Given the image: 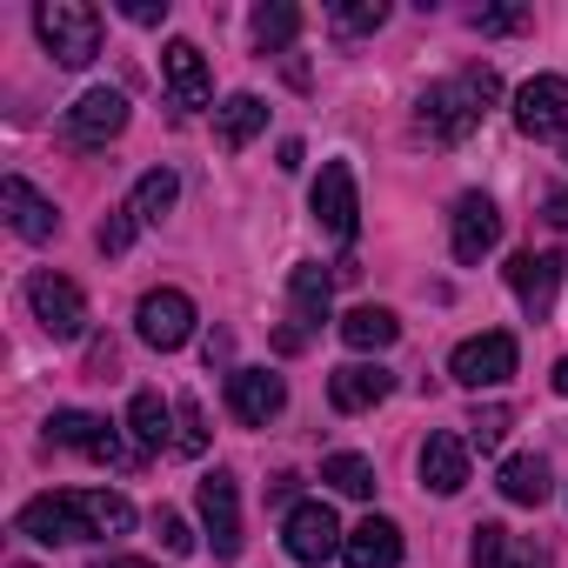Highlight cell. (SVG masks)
<instances>
[{
    "instance_id": "6da1fadb",
    "label": "cell",
    "mask_w": 568,
    "mask_h": 568,
    "mask_svg": "<svg viewBox=\"0 0 568 568\" xmlns=\"http://www.w3.org/2000/svg\"><path fill=\"white\" fill-rule=\"evenodd\" d=\"M495 94H501L495 68H468V74H455V81H435V88L415 101V128H422L428 141H442V148H455V141L475 134V121L488 114Z\"/></svg>"
},
{
    "instance_id": "7a4b0ae2",
    "label": "cell",
    "mask_w": 568,
    "mask_h": 568,
    "mask_svg": "<svg viewBox=\"0 0 568 568\" xmlns=\"http://www.w3.org/2000/svg\"><path fill=\"white\" fill-rule=\"evenodd\" d=\"M34 28H41V48L61 68H88L101 54V8H88V0H41Z\"/></svg>"
},
{
    "instance_id": "3957f363",
    "label": "cell",
    "mask_w": 568,
    "mask_h": 568,
    "mask_svg": "<svg viewBox=\"0 0 568 568\" xmlns=\"http://www.w3.org/2000/svg\"><path fill=\"white\" fill-rule=\"evenodd\" d=\"M281 541H288V555L308 561V568H322V561H335L348 548V535H342V521H335L328 501H295L288 521H281Z\"/></svg>"
},
{
    "instance_id": "277c9868",
    "label": "cell",
    "mask_w": 568,
    "mask_h": 568,
    "mask_svg": "<svg viewBox=\"0 0 568 568\" xmlns=\"http://www.w3.org/2000/svg\"><path fill=\"white\" fill-rule=\"evenodd\" d=\"M515 362H521L515 335L488 328V335H468V342H462V348L448 355V375H455L462 388H501V382L515 375Z\"/></svg>"
},
{
    "instance_id": "5b68a950",
    "label": "cell",
    "mask_w": 568,
    "mask_h": 568,
    "mask_svg": "<svg viewBox=\"0 0 568 568\" xmlns=\"http://www.w3.org/2000/svg\"><path fill=\"white\" fill-rule=\"evenodd\" d=\"M28 302H34V322H41L54 342H81V335H88V295L74 288L68 274H34V281H28Z\"/></svg>"
},
{
    "instance_id": "8992f818",
    "label": "cell",
    "mask_w": 568,
    "mask_h": 568,
    "mask_svg": "<svg viewBox=\"0 0 568 568\" xmlns=\"http://www.w3.org/2000/svg\"><path fill=\"white\" fill-rule=\"evenodd\" d=\"M308 207H315L322 234H335V241H355V227H362V194H355V168H348V161H322V174H315V194H308Z\"/></svg>"
},
{
    "instance_id": "52a82bcc",
    "label": "cell",
    "mask_w": 568,
    "mask_h": 568,
    "mask_svg": "<svg viewBox=\"0 0 568 568\" xmlns=\"http://www.w3.org/2000/svg\"><path fill=\"white\" fill-rule=\"evenodd\" d=\"M515 128L528 141H561L568 134V81L561 74H535L515 88Z\"/></svg>"
},
{
    "instance_id": "ba28073f",
    "label": "cell",
    "mask_w": 568,
    "mask_h": 568,
    "mask_svg": "<svg viewBox=\"0 0 568 568\" xmlns=\"http://www.w3.org/2000/svg\"><path fill=\"white\" fill-rule=\"evenodd\" d=\"M194 508H201V528H207V541H214V561H234L241 555V488H234V475H207L201 488H194Z\"/></svg>"
},
{
    "instance_id": "9c48e42d",
    "label": "cell",
    "mask_w": 568,
    "mask_h": 568,
    "mask_svg": "<svg viewBox=\"0 0 568 568\" xmlns=\"http://www.w3.org/2000/svg\"><path fill=\"white\" fill-rule=\"evenodd\" d=\"M134 335H141L148 348L174 355V348L194 335V302H187L181 288H154V295H141V308H134Z\"/></svg>"
},
{
    "instance_id": "30bf717a",
    "label": "cell",
    "mask_w": 568,
    "mask_h": 568,
    "mask_svg": "<svg viewBox=\"0 0 568 568\" xmlns=\"http://www.w3.org/2000/svg\"><path fill=\"white\" fill-rule=\"evenodd\" d=\"M48 448H81L88 462H108V468L128 462L121 435H114L101 415H88V408H61V415H48Z\"/></svg>"
},
{
    "instance_id": "8fae6325",
    "label": "cell",
    "mask_w": 568,
    "mask_h": 568,
    "mask_svg": "<svg viewBox=\"0 0 568 568\" xmlns=\"http://www.w3.org/2000/svg\"><path fill=\"white\" fill-rule=\"evenodd\" d=\"M121 128H128V94H121V88H88V94L68 108V141H74V148H108Z\"/></svg>"
},
{
    "instance_id": "7c38bea8",
    "label": "cell",
    "mask_w": 568,
    "mask_h": 568,
    "mask_svg": "<svg viewBox=\"0 0 568 568\" xmlns=\"http://www.w3.org/2000/svg\"><path fill=\"white\" fill-rule=\"evenodd\" d=\"M21 535H34V541H94V535H88V515H81V488L34 495V501L21 508Z\"/></svg>"
},
{
    "instance_id": "4fadbf2b",
    "label": "cell",
    "mask_w": 568,
    "mask_h": 568,
    "mask_svg": "<svg viewBox=\"0 0 568 568\" xmlns=\"http://www.w3.org/2000/svg\"><path fill=\"white\" fill-rule=\"evenodd\" d=\"M227 408H234V422L267 428L281 408H288V382L267 375V368H234V375H227Z\"/></svg>"
},
{
    "instance_id": "5bb4252c",
    "label": "cell",
    "mask_w": 568,
    "mask_h": 568,
    "mask_svg": "<svg viewBox=\"0 0 568 568\" xmlns=\"http://www.w3.org/2000/svg\"><path fill=\"white\" fill-rule=\"evenodd\" d=\"M495 241H501V214H495V201H488V194H462L455 214H448V247H455V261L475 267Z\"/></svg>"
},
{
    "instance_id": "9a60e30c",
    "label": "cell",
    "mask_w": 568,
    "mask_h": 568,
    "mask_svg": "<svg viewBox=\"0 0 568 568\" xmlns=\"http://www.w3.org/2000/svg\"><path fill=\"white\" fill-rule=\"evenodd\" d=\"M0 207H8V227H14L21 241H54V234H61V214H54V201H48L34 181H21V174H8V181H0Z\"/></svg>"
},
{
    "instance_id": "2e32d148",
    "label": "cell",
    "mask_w": 568,
    "mask_h": 568,
    "mask_svg": "<svg viewBox=\"0 0 568 568\" xmlns=\"http://www.w3.org/2000/svg\"><path fill=\"white\" fill-rule=\"evenodd\" d=\"M161 74H168V94H174V108H207L214 101V81H207V61H201V48L194 41H168V54H161Z\"/></svg>"
},
{
    "instance_id": "e0dca14e",
    "label": "cell",
    "mask_w": 568,
    "mask_h": 568,
    "mask_svg": "<svg viewBox=\"0 0 568 568\" xmlns=\"http://www.w3.org/2000/svg\"><path fill=\"white\" fill-rule=\"evenodd\" d=\"M388 388H395V375L375 368V362H348V368L328 375V402H335L342 415H368V408H382Z\"/></svg>"
},
{
    "instance_id": "ac0fdd59",
    "label": "cell",
    "mask_w": 568,
    "mask_h": 568,
    "mask_svg": "<svg viewBox=\"0 0 568 568\" xmlns=\"http://www.w3.org/2000/svg\"><path fill=\"white\" fill-rule=\"evenodd\" d=\"M508 288L528 315H548L555 308V288H561V254H515L508 261Z\"/></svg>"
},
{
    "instance_id": "d6986e66",
    "label": "cell",
    "mask_w": 568,
    "mask_h": 568,
    "mask_svg": "<svg viewBox=\"0 0 568 568\" xmlns=\"http://www.w3.org/2000/svg\"><path fill=\"white\" fill-rule=\"evenodd\" d=\"M475 568H548V548L508 535L501 521H475V548H468Z\"/></svg>"
},
{
    "instance_id": "ffe728a7",
    "label": "cell",
    "mask_w": 568,
    "mask_h": 568,
    "mask_svg": "<svg viewBox=\"0 0 568 568\" xmlns=\"http://www.w3.org/2000/svg\"><path fill=\"white\" fill-rule=\"evenodd\" d=\"M422 488H435V495L468 488V442L462 435H428L422 442Z\"/></svg>"
},
{
    "instance_id": "44dd1931",
    "label": "cell",
    "mask_w": 568,
    "mask_h": 568,
    "mask_svg": "<svg viewBox=\"0 0 568 568\" xmlns=\"http://www.w3.org/2000/svg\"><path fill=\"white\" fill-rule=\"evenodd\" d=\"M342 561H348V568H395V561H402V528H395L388 515H368V521H355V528H348V548H342Z\"/></svg>"
},
{
    "instance_id": "7402d4cb",
    "label": "cell",
    "mask_w": 568,
    "mask_h": 568,
    "mask_svg": "<svg viewBox=\"0 0 568 568\" xmlns=\"http://www.w3.org/2000/svg\"><path fill=\"white\" fill-rule=\"evenodd\" d=\"M328 288H335V281H328V267L322 261H302L295 274H288V302H295V322H302V342L328 322Z\"/></svg>"
},
{
    "instance_id": "603a6c76",
    "label": "cell",
    "mask_w": 568,
    "mask_h": 568,
    "mask_svg": "<svg viewBox=\"0 0 568 568\" xmlns=\"http://www.w3.org/2000/svg\"><path fill=\"white\" fill-rule=\"evenodd\" d=\"M261 128H267V101H261V94H227V101L214 108V141H221L227 154H241Z\"/></svg>"
},
{
    "instance_id": "cb8c5ba5",
    "label": "cell",
    "mask_w": 568,
    "mask_h": 568,
    "mask_svg": "<svg viewBox=\"0 0 568 568\" xmlns=\"http://www.w3.org/2000/svg\"><path fill=\"white\" fill-rule=\"evenodd\" d=\"M495 488H501L515 508H541V501L555 495V475H548V462H541V455H508V462H501V475H495Z\"/></svg>"
},
{
    "instance_id": "d4e9b609",
    "label": "cell",
    "mask_w": 568,
    "mask_h": 568,
    "mask_svg": "<svg viewBox=\"0 0 568 568\" xmlns=\"http://www.w3.org/2000/svg\"><path fill=\"white\" fill-rule=\"evenodd\" d=\"M395 335H402L395 308L362 302V308H348V315H342V342H348L355 355H382V348H395Z\"/></svg>"
},
{
    "instance_id": "484cf974",
    "label": "cell",
    "mask_w": 568,
    "mask_h": 568,
    "mask_svg": "<svg viewBox=\"0 0 568 568\" xmlns=\"http://www.w3.org/2000/svg\"><path fill=\"white\" fill-rule=\"evenodd\" d=\"M128 428H134V448H141V455L174 448V435H168V428H174V408H168L154 388H141V395L128 402Z\"/></svg>"
},
{
    "instance_id": "4316f807",
    "label": "cell",
    "mask_w": 568,
    "mask_h": 568,
    "mask_svg": "<svg viewBox=\"0 0 568 568\" xmlns=\"http://www.w3.org/2000/svg\"><path fill=\"white\" fill-rule=\"evenodd\" d=\"M174 201H181V174H174V168H148V174L134 181V201H128V207H134L141 227H154V221L174 214Z\"/></svg>"
},
{
    "instance_id": "83f0119b",
    "label": "cell",
    "mask_w": 568,
    "mask_h": 568,
    "mask_svg": "<svg viewBox=\"0 0 568 568\" xmlns=\"http://www.w3.org/2000/svg\"><path fill=\"white\" fill-rule=\"evenodd\" d=\"M81 515H88V535L101 541H114V535H128L134 528V501L128 495H108V488H81Z\"/></svg>"
},
{
    "instance_id": "f1b7e54d",
    "label": "cell",
    "mask_w": 568,
    "mask_h": 568,
    "mask_svg": "<svg viewBox=\"0 0 568 568\" xmlns=\"http://www.w3.org/2000/svg\"><path fill=\"white\" fill-rule=\"evenodd\" d=\"M254 48L261 54H274V48H288L295 34H302V8H288V0H267V8H254Z\"/></svg>"
},
{
    "instance_id": "f546056e",
    "label": "cell",
    "mask_w": 568,
    "mask_h": 568,
    "mask_svg": "<svg viewBox=\"0 0 568 568\" xmlns=\"http://www.w3.org/2000/svg\"><path fill=\"white\" fill-rule=\"evenodd\" d=\"M322 481H328V488H342V495H355V501H368V495H375V462H368V455H355V448H342V455H328V462H322Z\"/></svg>"
},
{
    "instance_id": "4dcf8cb0",
    "label": "cell",
    "mask_w": 568,
    "mask_h": 568,
    "mask_svg": "<svg viewBox=\"0 0 568 568\" xmlns=\"http://www.w3.org/2000/svg\"><path fill=\"white\" fill-rule=\"evenodd\" d=\"M382 21H388V0H342V8H335L342 34H375Z\"/></svg>"
},
{
    "instance_id": "1f68e13d",
    "label": "cell",
    "mask_w": 568,
    "mask_h": 568,
    "mask_svg": "<svg viewBox=\"0 0 568 568\" xmlns=\"http://www.w3.org/2000/svg\"><path fill=\"white\" fill-rule=\"evenodd\" d=\"M508 422H515V415H508L501 402H488V408H475V415H468V442H475V448H501Z\"/></svg>"
},
{
    "instance_id": "d6a6232c",
    "label": "cell",
    "mask_w": 568,
    "mask_h": 568,
    "mask_svg": "<svg viewBox=\"0 0 568 568\" xmlns=\"http://www.w3.org/2000/svg\"><path fill=\"white\" fill-rule=\"evenodd\" d=\"M134 227H141V221H134V207H114V214L101 221V234H94V241H101V254H121V247L134 241Z\"/></svg>"
},
{
    "instance_id": "836d02e7",
    "label": "cell",
    "mask_w": 568,
    "mask_h": 568,
    "mask_svg": "<svg viewBox=\"0 0 568 568\" xmlns=\"http://www.w3.org/2000/svg\"><path fill=\"white\" fill-rule=\"evenodd\" d=\"M174 422H181V442H174V448H181V455H201V448H207L201 408H194V402H174Z\"/></svg>"
},
{
    "instance_id": "e575fe53",
    "label": "cell",
    "mask_w": 568,
    "mask_h": 568,
    "mask_svg": "<svg viewBox=\"0 0 568 568\" xmlns=\"http://www.w3.org/2000/svg\"><path fill=\"white\" fill-rule=\"evenodd\" d=\"M475 28H481V34H521V28H528V8H481Z\"/></svg>"
},
{
    "instance_id": "d590c367",
    "label": "cell",
    "mask_w": 568,
    "mask_h": 568,
    "mask_svg": "<svg viewBox=\"0 0 568 568\" xmlns=\"http://www.w3.org/2000/svg\"><path fill=\"white\" fill-rule=\"evenodd\" d=\"M121 14H128L134 28H161V21H168V0H128Z\"/></svg>"
},
{
    "instance_id": "8d00e7d4",
    "label": "cell",
    "mask_w": 568,
    "mask_h": 568,
    "mask_svg": "<svg viewBox=\"0 0 568 568\" xmlns=\"http://www.w3.org/2000/svg\"><path fill=\"white\" fill-rule=\"evenodd\" d=\"M161 541H168L174 555H187V548H194V535H187V521H181V515H168V508H161Z\"/></svg>"
},
{
    "instance_id": "74e56055",
    "label": "cell",
    "mask_w": 568,
    "mask_h": 568,
    "mask_svg": "<svg viewBox=\"0 0 568 568\" xmlns=\"http://www.w3.org/2000/svg\"><path fill=\"white\" fill-rule=\"evenodd\" d=\"M548 221H555V227H568V194H548Z\"/></svg>"
},
{
    "instance_id": "f35d334b",
    "label": "cell",
    "mask_w": 568,
    "mask_h": 568,
    "mask_svg": "<svg viewBox=\"0 0 568 568\" xmlns=\"http://www.w3.org/2000/svg\"><path fill=\"white\" fill-rule=\"evenodd\" d=\"M94 568H154V561H134V555H114V561H94Z\"/></svg>"
},
{
    "instance_id": "ab89813d",
    "label": "cell",
    "mask_w": 568,
    "mask_h": 568,
    "mask_svg": "<svg viewBox=\"0 0 568 568\" xmlns=\"http://www.w3.org/2000/svg\"><path fill=\"white\" fill-rule=\"evenodd\" d=\"M555 395H568V355L555 362Z\"/></svg>"
},
{
    "instance_id": "60d3db41",
    "label": "cell",
    "mask_w": 568,
    "mask_h": 568,
    "mask_svg": "<svg viewBox=\"0 0 568 568\" xmlns=\"http://www.w3.org/2000/svg\"><path fill=\"white\" fill-rule=\"evenodd\" d=\"M14 568H28V561H14Z\"/></svg>"
}]
</instances>
